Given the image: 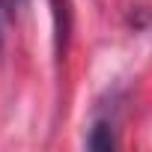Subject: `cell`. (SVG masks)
Wrapping results in <instances>:
<instances>
[{
	"instance_id": "obj_1",
	"label": "cell",
	"mask_w": 152,
	"mask_h": 152,
	"mask_svg": "<svg viewBox=\"0 0 152 152\" xmlns=\"http://www.w3.org/2000/svg\"><path fill=\"white\" fill-rule=\"evenodd\" d=\"M90 149H110L113 146V134H110V125L107 122H99L96 128H93V134H90Z\"/></svg>"
},
{
	"instance_id": "obj_2",
	"label": "cell",
	"mask_w": 152,
	"mask_h": 152,
	"mask_svg": "<svg viewBox=\"0 0 152 152\" xmlns=\"http://www.w3.org/2000/svg\"><path fill=\"white\" fill-rule=\"evenodd\" d=\"M21 6H24V0H0V9L9 12V15H12V12H18Z\"/></svg>"
}]
</instances>
